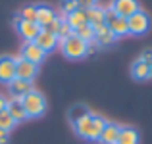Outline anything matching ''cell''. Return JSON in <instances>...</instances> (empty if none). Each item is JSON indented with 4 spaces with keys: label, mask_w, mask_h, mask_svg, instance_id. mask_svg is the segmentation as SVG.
I'll list each match as a JSON object with an SVG mask.
<instances>
[{
    "label": "cell",
    "mask_w": 152,
    "mask_h": 144,
    "mask_svg": "<svg viewBox=\"0 0 152 144\" xmlns=\"http://www.w3.org/2000/svg\"><path fill=\"white\" fill-rule=\"evenodd\" d=\"M12 21H14V25H18V23L21 21V17H19V14H18V15H14V19H12Z\"/></svg>",
    "instance_id": "32"
},
{
    "label": "cell",
    "mask_w": 152,
    "mask_h": 144,
    "mask_svg": "<svg viewBox=\"0 0 152 144\" xmlns=\"http://www.w3.org/2000/svg\"><path fill=\"white\" fill-rule=\"evenodd\" d=\"M131 75H133V79H137V81H146V79H150V65L145 63L142 60H137V62L131 65Z\"/></svg>",
    "instance_id": "19"
},
{
    "label": "cell",
    "mask_w": 152,
    "mask_h": 144,
    "mask_svg": "<svg viewBox=\"0 0 152 144\" xmlns=\"http://www.w3.org/2000/svg\"><path fill=\"white\" fill-rule=\"evenodd\" d=\"M106 119L100 117V115H93L89 113L87 117H83L81 121L75 123V133L79 135L81 138H85V140H98L104 131V127H106Z\"/></svg>",
    "instance_id": "1"
},
{
    "label": "cell",
    "mask_w": 152,
    "mask_h": 144,
    "mask_svg": "<svg viewBox=\"0 0 152 144\" xmlns=\"http://www.w3.org/2000/svg\"><path fill=\"white\" fill-rule=\"evenodd\" d=\"M66 23L73 31H77L79 27H83V25H87V23H89V19H87V10H75L73 14L66 15Z\"/></svg>",
    "instance_id": "17"
},
{
    "label": "cell",
    "mask_w": 152,
    "mask_h": 144,
    "mask_svg": "<svg viewBox=\"0 0 152 144\" xmlns=\"http://www.w3.org/2000/svg\"><path fill=\"white\" fill-rule=\"evenodd\" d=\"M33 42L41 48V50H45L46 54L52 52L54 48H58V37H56V35H52V33H48L46 29H41V33L37 35V39H35Z\"/></svg>",
    "instance_id": "11"
},
{
    "label": "cell",
    "mask_w": 152,
    "mask_h": 144,
    "mask_svg": "<svg viewBox=\"0 0 152 144\" xmlns=\"http://www.w3.org/2000/svg\"><path fill=\"white\" fill-rule=\"evenodd\" d=\"M54 19H56V12L52 10V8L42 6V4L37 6V25L41 27V29H46Z\"/></svg>",
    "instance_id": "15"
},
{
    "label": "cell",
    "mask_w": 152,
    "mask_h": 144,
    "mask_svg": "<svg viewBox=\"0 0 152 144\" xmlns=\"http://www.w3.org/2000/svg\"><path fill=\"white\" fill-rule=\"evenodd\" d=\"M60 25H62V21H60V19H58V15H56V19H54V21L50 23L48 27H46V31H48V33H52V35H56V37H58V31H60Z\"/></svg>",
    "instance_id": "27"
},
{
    "label": "cell",
    "mask_w": 152,
    "mask_h": 144,
    "mask_svg": "<svg viewBox=\"0 0 152 144\" xmlns=\"http://www.w3.org/2000/svg\"><path fill=\"white\" fill-rule=\"evenodd\" d=\"M15 60V79H23V81H33L39 73V65L23 60L21 56H14Z\"/></svg>",
    "instance_id": "6"
},
{
    "label": "cell",
    "mask_w": 152,
    "mask_h": 144,
    "mask_svg": "<svg viewBox=\"0 0 152 144\" xmlns=\"http://www.w3.org/2000/svg\"><path fill=\"white\" fill-rule=\"evenodd\" d=\"M119 129H121V127L115 125V123H106V127H104V131H102V135H100L98 140L102 144H118Z\"/></svg>",
    "instance_id": "16"
},
{
    "label": "cell",
    "mask_w": 152,
    "mask_h": 144,
    "mask_svg": "<svg viewBox=\"0 0 152 144\" xmlns=\"http://www.w3.org/2000/svg\"><path fill=\"white\" fill-rule=\"evenodd\" d=\"M87 19H89V25L93 27L94 33H96L98 29H102V27L106 25V10L96 4L94 8H89V10H87Z\"/></svg>",
    "instance_id": "10"
},
{
    "label": "cell",
    "mask_w": 152,
    "mask_h": 144,
    "mask_svg": "<svg viewBox=\"0 0 152 144\" xmlns=\"http://www.w3.org/2000/svg\"><path fill=\"white\" fill-rule=\"evenodd\" d=\"M8 142H10V131L0 129V144H8Z\"/></svg>",
    "instance_id": "30"
},
{
    "label": "cell",
    "mask_w": 152,
    "mask_h": 144,
    "mask_svg": "<svg viewBox=\"0 0 152 144\" xmlns=\"http://www.w3.org/2000/svg\"><path fill=\"white\" fill-rule=\"evenodd\" d=\"M150 77H152V63H150Z\"/></svg>",
    "instance_id": "33"
},
{
    "label": "cell",
    "mask_w": 152,
    "mask_h": 144,
    "mask_svg": "<svg viewBox=\"0 0 152 144\" xmlns=\"http://www.w3.org/2000/svg\"><path fill=\"white\" fill-rule=\"evenodd\" d=\"M6 104H8V100L4 98L2 94H0V111H2V110H6Z\"/></svg>",
    "instance_id": "31"
},
{
    "label": "cell",
    "mask_w": 152,
    "mask_h": 144,
    "mask_svg": "<svg viewBox=\"0 0 152 144\" xmlns=\"http://www.w3.org/2000/svg\"><path fill=\"white\" fill-rule=\"evenodd\" d=\"M19 17L23 21H29V23H37V6L29 4V6H23L21 12H19Z\"/></svg>",
    "instance_id": "22"
},
{
    "label": "cell",
    "mask_w": 152,
    "mask_h": 144,
    "mask_svg": "<svg viewBox=\"0 0 152 144\" xmlns=\"http://www.w3.org/2000/svg\"><path fill=\"white\" fill-rule=\"evenodd\" d=\"M127 29H129V35H135V37H141L146 31L150 29V17L146 12L139 10L135 12L133 15L127 17Z\"/></svg>",
    "instance_id": "4"
},
{
    "label": "cell",
    "mask_w": 152,
    "mask_h": 144,
    "mask_svg": "<svg viewBox=\"0 0 152 144\" xmlns=\"http://www.w3.org/2000/svg\"><path fill=\"white\" fill-rule=\"evenodd\" d=\"M14 125H15V121L12 119V115L8 113L6 110L0 111V129H2V131H12Z\"/></svg>",
    "instance_id": "24"
},
{
    "label": "cell",
    "mask_w": 152,
    "mask_h": 144,
    "mask_svg": "<svg viewBox=\"0 0 152 144\" xmlns=\"http://www.w3.org/2000/svg\"><path fill=\"white\" fill-rule=\"evenodd\" d=\"M75 35H77V37L81 39V41H85L87 44L94 41V29L89 25V23H87V25H83V27H79V29L75 31Z\"/></svg>",
    "instance_id": "23"
},
{
    "label": "cell",
    "mask_w": 152,
    "mask_h": 144,
    "mask_svg": "<svg viewBox=\"0 0 152 144\" xmlns=\"http://www.w3.org/2000/svg\"><path fill=\"white\" fill-rule=\"evenodd\" d=\"M6 111L12 115V119H14L15 123H21V121L27 119V113H25V110H23V106H21V98H10L8 100Z\"/></svg>",
    "instance_id": "12"
},
{
    "label": "cell",
    "mask_w": 152,
    "mask_h": 144,
    "mask_svg": "<svg viewBox=\"0 0 152 144\" xmlns=\"http://www.w3.org/2000/svg\"><path fill=\"white\" fill-rule=\"evenodd\" d=\"M21 106H23V110H25V113H27V117H41L42 113H45V110H46V100H45V96H42L39 90H31L29 94H25L21 98Z\"/></svg>",
    "instance_id": "2"
},
{
    "label": "cell",
    "mask_w": 152,
    "mask_h": 144,
    "mask_svg": "<svg viewBox=\"0 0 152 144\" xmlns=\"http://www.w3.org/2000/svg\"><path fill=\"white\" fill-rule=\"evenodd\" d=\"M112 10L115 12V15H119V17H129V15H133L135 12H139L141 8H139V2L137 0H112Z\"/></svg>",
    "instance_id": "8"
},
{
    "label": "cell",
    "mask_w": 152,
    "mask_h": 144,
    "mask_svg": "<svg viewBox=\"0 0 152 144\" xmlns=\"http://www.w3.org/2000/svg\"><path fill=\"white\" fill-rule=\"evenodd\" d=\"M77 6L79 10H89V8L96 6V0H77Z\"/></svg>",
    "instance_id": "28"
},
{
    "label": "cell",
    "mask_w": 152,
    "mask_h": 144,
    "mask_svg": "<svg viewBox=\"0 0 152 144\" xmlns=\"http://www.w3.org/2000/svg\"><path fill=\"white\" fill-rule=\"evenodd\" d=\"M115 41H118V37H115V35L112 33V31L108 29L106 25L94 33V42H96L98 46H112Z\"/></svg>",
    "instance_id": "18"
},
{
    "label": "cell",
    "mask_w": 152,
    "mask_h": 144,
    "mask_svg": "<svg viewBox=\"0 0 152 144\" xmlns=\"http://www.w3.org/2000/svg\"><path fill=\"white\" fill-rule=\"evenodd\" d=\"M118 144H139V131L133 129V127H121Z\"/></svg>",
    "instance_id": "20"
},
{
    "label": "cell",
    "mask_w": 152,
    "mask_h": 144,
    "mask_svg": "<svg viewBox=\"0 0 152 144\" xmlns=\"http://www.w3.org/2000/svg\"><path fill=\"white\" fill-rule=\"evenodd\" d=\"M8 87H10L12 98H23L25 94H29L31 90H33V83L31 81H23V79H14Z\"/></svg>",
    "instance_id": "14"
},
{
    "label": "cell",
    "mask_w": 152,
    "mask_h": 144,
    "mask_svg": "<svg viewBox=\"0 0 152 144\" xmlns=\"http://www.w3.org/2000/svg\"><path fill=\"white\" fill-rule=\"evenodd\" d=\"M62 52H64V56L69 58V60H81V58L87 56V42L81 41V39L73 33L71 37H67L66 41H64Z\"/></svg>",
    "instance_id": "3"
},
{
    "label": "cell",
    "mask_w": 152,
    "mask_h": 144,
    "mask_svg": "<svg viewBox=\"0 0 152 144\" xmlns=\"http://www.w3.org/2000/svg\"><path fill=\"white\" fill-rule=\"evenodd\" d=\"M106 27L115 35V37H125V35H129L127 19L115 15V12L112 10V8H106Z\"/></svg>",
    "instance_id": "5"
},
{
    "label": "cell",
    "mask_w": 152,
    "mask_h": 144,
    "mask_svg": "<svg viewBox=\"0 0 152 144\" xmlns=\"http://www.w3.org/2000/svg\"><path fill=\"white\" fill-rule=\"evenodd\" d=\"M139 60H142L145 63H148V65H150V63H152V50H145Z\"/></svg>",
    "instance_id": "29"
},
{
    "label": "cell",
    "mask_w": 152,
    "mask_h": 144,
    "mask_svg": "<svg viewBox=\"0 0 152 144\" xmlns=\"http://www.w3.org/2000/svg\"><path fill=\"white\" fill-rule=\"evenodd\" d=\"M75 31L71 29L69 25H67L66 21H62V25H60V31H58V39H67V37H71Z\"/></svg>",
    "instance_id": "26"
},
{
    "label": "cell",
    "mask_w": 152,
    "mask_h": 144,
    "mask_svg": "<svg viewBox=\"0 0 152 144\" xmlns=\"http://www.w3.org/2000/svg\"><path fill=\"white\" fill-rule=\"evenodd\" d=\"M15 29H18V33L21 35L23 39H25V42H31L37 39V35L41 33V27L37 25V23H29V21H19L18 25H15Z\"/></svg>",
    "instance_id": "13"
},
{
    "label": "cell",
    "mask_w": 152,
    "mask_h": 144,
    "mask_svg": "<svg viewBox=\"0 0 152 144\" xmlns=\"http://www.w3.org/2000/svg\"><path fill=\"white\" fill-rule=\"evenodd\" d=\"M75 10H79L77 0H62V12H64V15L73 14Z\"/></svg>",
    "instance_id": "25"
},
{
    "label": "cell",
    "mask_w": 152,
    "mask_h": 144,
    "mask_svg": "<svg viewBox=\"0 0 152 144\" xmlns=\"http://www.w3.org/2000/svg\"><path fill=\"white\" fill-rule=\"evenodd\" d=\"M89 113H91V111L87 110V106H83V104H75V106L71 108L69 111H67V117H69V121L75 125L77 121H81V119L87 117Z\"/></svg>",
    "instance_id": "21"
},
{
    "label": "cell",
    "mask_w": 152,
    "mask_h": 144,
    "mask_svg": "<svg viewBox=\"0 0 152 144\" xmlns=\"http://www.w3.org/2000/svg\"><path fill=\"white\" fill-rule=\"evenodd\" d=\"M15 79V60L12 56H0V83L10 85Z\"/></svg>",
    "instance_id": "9"
},
{
    "label": "cell",
    "mask_w": 152,
    "mask_h": 144,
    "mask_svg": "<svg viewBox=\"0 0 152 144\" xmlns=\"http://www.w3.org/2000/svg\"><path fill=\"white\" fill-rule=\"evenodd\" d=\"M21 58L27 60V62H31V63H35V65H39L41 62H45L46 52L41 50V48L31 41V42H25V44L21 46Z\"/></svg>",
    "instance_id": "7"
}]
</instances>
